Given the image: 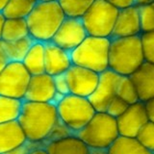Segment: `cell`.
I'll use <instances>...</instances> for the list:
<instances>
[{
    "mask_svg": "<svg viewBox=\"0 0 154 154\" xmlns=\"http://www.w3.org/2000/svg\"><path fill=\"white\" fill-rule=\"evenodd\" d=\"M58 119L57 107L54 103L24 101L17 122L21 125L28 143L45 146Z\"/></svg>",
    "mask_w": 154,
    "mask_h": 154,
    "instance_id": "6da1fadb",
    "label": "cell"
},
{
    "mask_svg": "<svg viewBox=\"0 0 154 154\" xmlns=\"http://www.w3.org/2000/svg\"><path fill=\"white\" fill-rule=\"evenodd\" d=\"M66 17L59 2L38 1L26 17L29 35L35 42H50Z\"/></svg>",
    "mask_w": 154,
    "mask_h": 154,
    "instance_id": "7a4b0ae2",
    "label": "cell"
},
{
    "mask_svg": "<svg viewBox=\"0 0 154 154\" xmlns=\"http://www.w3.org/2000/svg\"><path fill=\"white\" fill-rule=\"evenodd\" d=\"M144 62L141 36L111 38L109 69L120 76H131Z\"/></svg>",
    "mask_w": 154,
    "mask_h": 154,
    "instance_id": "3957f363",
    "label": "cell"
},
{
    "mask_svg": "<svg viewBox=\"0 0 154 154\" xmlns=\"http://www.w3.org/2000/svg\"><path fill=\"white\" fill-rule=\"evenodd\" d=\"M111 38L88 36L79 46L70 52L72 65L97 73L109 69Z\"/></svg>",
    "mask_w": 154,
    "mask_h": 154,
    "instance_id": "277c9868",
    "label": "cell"
},
{
    "mask_svg": "<svg viewBox=\"0 0 154 154\" xmlns=\"http://www.w3.org/2000/svg\"><path fill=\"white\" fill-rule=\"evenodd\" d=\"M75 135L89 148L106 150L119 137L117 119L106 112H96L89 123Z\"/></svg>",
    "mask_w": 154,
    "mask_h": 154,
    "instance_id": "5b68a950",
    "label": "cell"
},
{
    "mask_svg": "<svg viewBox=\"0 0 154 154\" xmlns=\"http://www.w3.org/2000/svg\"><path fill=\"white\" fill-rule=\"evenodd\" d=\"M59 119L76 134L93 119L96 111L89 98L67 94L56 104Z\"/></svg>",
    "mask_w": 154,
    "mask_h": 154,
    "instance_id": "8992f818",
    "label": "cell"
},
{
    "mask_svg": "<svg viewBox=\"0 0 154 154\" xmlns=\"http://www.w3.org/2000/svg\"><path fill=\"white\" fill-rule=\"evenodd\" d=\"M119 9L104 0H95L81 17L88 36L109 38L113 35Z\"/></svg>",
    "mask_w": 154,
    "mask_h": 154,
    "instance_id": "52a82bcc",
    "label": "cell"
},
{
    "mask_svg": "<svg viewBox=\"0 0 154 154\" xmlns=\"http://www.w3.org/2000/svg\"><path fill=\"white\" fill-rule=\"evenodd\" d=\"M31 74L20 62H10L0 73V95L24 99Z\"/></svg>",
    "mask_w": 154,
    "mask_h": 154,
    "instance_id": "ba28073f",
    "label": "cell"
},
{
    "mask_svg": "<svg viewBox=\"0 0 154 154\" xmlns=\"http://www.w3.org/2000/svg\"><path fill=\"white\" fill-rule=\"evenodd\" d=\"M88 37L80 17H66L61 24L51 42L69 52L74 50Z\"/></svg>",
    "mask_w": 154,
    "mask_h": 154,
    "instance_id": "9c48e42d",
    "label": "cell"
},
{
    "mask_svg": "<svg viewBox=\"0 0 154 154\" xmlns=\"http://www.w3.org/2000/svg\"><path fill=\"white\" fill-rule=\"evenodd\" d=\"M70 94L89 98L97 87L99 73L85 67L72 65L66 73Z\"/></svg>",
    "mask_w": 154,
    "mask_h": 154,
    "instance_id": "30bf717a",
    "label": "cell"
},
{
    "mask_svg": "<svg viewBox=\"0 0 154 154\" xmlns=\"http://www.w3.org/2000/svg\"><path fill=\"white\" fill-rule=\"evenodd\" d=\"M120 75L113 70L107 69L99 74L97 87L89 100L96 112H106L108 105L116 96Z\"/></svg>",
    "mask_w": 154,
    "mask_h": 154,
    "instance_id": "8fae6325",
    "label": "cell"
},
{
    "mask_svg": "<svg viewBox=\"0 0 154 154\" xmlns=\"http://www.w3.org/2000/svg\"><path fill=\"white\" fill-rule=\"evenodd\" d=\"M148 122L146 106L139 101L128 106L126 111L117 119L119 136L136 138L140 130Z\"/></svg>",
    "mask_w": 154,
    "mask_h": 154,
    "instance_id": "7c38bea8",
    "label": "cell"
},
{
    "mask_svg": "<svg viewBox=\"0 0 154 154\" xmlns=\"http://www.w3.org/2000/svg\"><path fill=\"white\" fill-rule=\"evenodd\" d=\"M56 95L54 77L42 73L31 76L23 101L40 103H52Z\"/></svg>",
    "mask_w": 154,
    "mask_h": 154,
    "instance_id": "4fadbf2b",
    "label": "cell"
},
{
    "mask_svg": "<svg viewBox=\"0 0 154 154\" xmlns=\"http://www.w3.org/2000/svg\"><path fill=\"white\" fill-rule=\"evenodd\" d=\"M139 7L131 6L119 10L112 38H129L142 35Z\"/></svg>",
    "mask_w": 154,
    "mask_h": 154,
    "instance_id": "5bb4252c",
    "label": "cell"
},
{
    "mask_svg": "<svg viewBox=\"0 0 154 154\" xmlns=\"http://www.w3.org/2000/svg\"><path fill=\"white\" fill-rule=\"evenodd\" d=\"M71 66L70 52L51 42L45 43V73L53 77L65 74Z\"/></svg>",
    "mask_w": 154,
    "mask_h": 154,
    "instance_id": "9a60e30c",
    "label": "cell"
},
{
    "mask_svg": "<svg viewBox=\"0 0 154 154\" xmlns=\"http://www.w3.org/2000/svg\"><path fill=\"white\" fill-rule=\"evenodd\" d=\"M27 143L25 133L17 120L0 124V154L17 150Z\"/></svg>",
    "mask_w": 154,
    "mask_h": 154,
    "instance_id": "2e32d148",
    "label": "cell"
},
{
    "mask_svg": "<svg viewBox=\"0 0 154 154\" xmlns=\"http://www.w3.org/2000/svg\"><path fill=\"white\" fill-rule=\"evenodd\" d=\"M130 77L136 86L141 102L154 98V64L144 62Z\"/></svg>",
    "mask_w": 154,
    "mask_h": 154,
    "instance_id": "e0dca14e",
    "label": "cell"
},
{
    "mask_svg": "<svg viewBox=\"0 0 154 154\" xmlns=\"http://www.w3.org/2000/svg\"><path fill=\"white\" fill-rule=\"evenodd\" d=\"M45 148L48 154H89L90 151V148L76 135L46 143Z\"/></svg>",
    "mask_w": 154,
    "mask_h": 154,
    "instance_id": "ac0fdd59",
    "label": "cell"
},
{
    "mask_svg": "<svg viewBox=\"0 0 154 154\" xmlns=\"http://www.w3.org/2000/svg\"><path fill=\"white\" fill-rule=\"evenodd\" d=\"M22 64L31 76L45 73V43L34 42Z\"/></svg>",
    "mask_w": 154,
    "mask_h": 154,
    "instance_id": "d6986e66",
    "label": "cell"
},
{
    "mask_svg": "<svg viewBox=\"0 0 154 154\" xmlns=\"http://www.w3.org/2000/svg\"><path fill=\"white\" fill-rule=\"evenodd\" d=\"M108 154H152L136 138L119 136L108 149Z\"/></svg>",
    "mask_w": 154,
    "mask_h": 154,
    "instance_id": "ffe728a7",
    "label": "cell"
},
{
    "mask_svg": "<svg viewBox=\"0 0 154 154\" xmlns=\"http://www.w3.org/2000/svg\"><path fill=\"white\" fill-rule=\"evenodd\" d=\"M28 36L30 35L25 18H5L2 29V42H14Z\"/></svg>",
    "mask_w": 154,
    "mask_h": 154,
    "instance_id": "44dd1931",
    "label": "cell"
},
{
    "mask_svg": "<svg viewBox=\"0 0 154 154\" xmlns=\"http://www.w3.org/2000/svg\"><path fill=\"white\" fill-rule=\"evenodd\" d=\"M24 101L0 95V124L16 122L21 114Z\"/></svg>",
    "mask_w": 154,
    "mask_h": 154,
    "instance_id": "7402d4cb",
    "label": "cell"
},
{
    "mask_svg": "<svg viewBox=\"0 0 154 154\" xmlns=\"http://www.w3.org/2000/svg\"><path fill=\"white\" fill-rule=\"evenodd\" d=\"M34 42L35 41L30 36H28L14 42H3V45L10 62L22 63Z\"/></svg>",
    "mask_w": 154,
    "mask_h": 154,
    "instance_id": "603a6c76",
    "label": "cell"
},
{
    "mask_svg": "<svg viewBox=\"0 0 154 154\" xmlns=\"http://www.w3.org/2000/svg\"><path fill=\"white\" fill-rule=\"evenodd\" d=\"M36 3L30 0H10L3 10L2 14L6 19L25 18L32 12Z\"/></svg>",
    "mask_w": 154,
    "mask_h": 154,
    "instance_id": "cb8c5ba5",
    "label": "cell"
},
{
    "mask_svg": "<svg viewBox=\"0 0 154 154\" xmlns=\"http://www.w3.org/2000/svg\"><path fill=\"white\" fill-rule=\"evenodd\" d=\"M117 96L128 105L137 103L140 101L136 86L130 76L120 77L117 89Z\"/></svg>",
    "mask_w": 154,
    "mask_h": 154,
    "instance_id": "d4e9b609",
    "label": "cell"
},
{
    "mask_svg": "<svg viewBox=\"0 0 154 154\" xmlns=\"http://www.w3.org/2000/svg\"><path fill=\"white\" fill-rule=\"evenodd\" d=\"M95 0H59L65 14L69 17H82Z\"/></svg>",
    "mask_w": 154,
    "mask_h": 154,
    "instance_id": "484cf974",
    "label": "cell"
},
{
    "mask_svg": "<svg viewBox=\"0 0 154 154\" xmlns=\"http://www.w3.org/2000/svg\"><path fill=\"white\" fill-rule=\"evenodd\" d=\"M143 33L154 31V2L139 7Z\"/></svg>",
    "mask_w": 154,
    "mask_h": 154,
    "instance_id": "4316f807",
    "label": "cell"
},
{
    "mask_svg": "<svg viewBox=\"0 0 154 154\" xmlns=\"http://www.w3.org/2000/svg\"><path fill=\"white\" fill-rule=\"evenodd\" d=\"M136 139L148 150H154V122L148 120L140 130Z\"/></svg>",
    "mask_w": 154,
    "mask_h": 154,
    "instance_id": "83f0119b",
    "label": "cell"
},
{
    "mask_svg": "<svg viewBox=\"0 0 154 154\" xmlns=\"http://www.w3.org/2000/svg\"><path fill=\"white\" fill-rule=\"evenodd\" d=\"M141 42L144 61L154 64V31L142 33Z\"/></svg>",
    "mask_w": 154,
    "mask_h": 154,
    "instance_id": "f1b7e54d",
    "label": "cell"
},
{
    "mask_svg": "<svg viewBox=\"0 0 154 154\" xmlns=\"http://www.w3.org/2000/svg\"><path fill=\"white\" fill-rule=\"evenodd\" d=\"M72 135H75V134L72 132L64 122H62L60 119H58L57 123L54 125V127L52 128L51 132L49 134V136H48L45 143L66 139V138L69 137V136H72Z\"/></svg>",
    "mask_w": 154,
    "mask_h": 154,
    "instance_id": "f546056e",
    "label": "cell"
},
{
    "mask_svg": "<svg viewBox=\"0 0 154 154\" xmlns=\"http://www.w3.org/2000/svg\"><path fill=\"white\" fill-rule=\"evenodd\" d=\"M128 106L129 105L126 102H124L122 99H120L118 96H116L108 105L107 109H106V113L117 119L126 111Z\"/></svg>",
    "mask_w": 154,
    "mask_h": 154,
    "instance_id": "4dcf8cb0",
    "label": "cell"
},
{
    "mask_svg": "<svg viewBox=\"0 0 154 154\" xmlns=\"http://www.w3.org/2000/svg\"><path fill=\"white\" fill-rule=\"evenodd\" d=\"M54 85L56 89V93L63 96L70 94L69 88L65 74H60L54 77Z\"/></svg>",
    "mask_w": 154,
    "mask_h": 154,
    "instance_id": "1f68e13d",
    "label": "cell"
},
{
    "mask_svg": "<svg viewBox=\"0 0 154 154\" xmlns=\"http://www.w3.org/2000/svg\"><path fill=\"white\" fill-rule=\"evenodd\" d=\"M104 1L113 5L119 10L134 6V0H104Z\"/></svg>",
    "mask_w": 154,
    "mask_h": 154,
    "instance_id": "d6a6232c",
    "label": "cell"
},
{
    "mask_svg": "<svg viewBox=\"0 0 154 154\" xmlns=\"http://www.w3.org/2000/svg\"><path fill=\"white\" fill-rule=\"evenodd\" d=\"M9 63H10V60L8 58L6 51H5L3 42L1 41L0 42V73H1L2 70L7 66Z\"/></svg>",
    "mask_w": 154,
    "mask_h": 154,
    "instance_id": "836d02e7",
    "label": "cell"
},
{
    "mask_svg": "<svg viewBox=\"0 0 154 154\" xmlns=\"http://www.w3.org/2000/svg\"><path fill=\"white\" fill-rule=\"evenodd\" d=\"M144 106H146V109L148 120L154 122V98L144 102Z\"/></svg>",
    "mask_w": 154,
    "mask_h": 154,
    "instance_id": "e575fe53",
    "label": "cell"
},
{
    "mask_svg": "<svg viewBox=\"0 0 154 154\" xmlns=\"http://www.w3.org/2000/svg\"><path fill=\"white\" fill-rule=\"evenodd\" d=\"M38 144H34L31 143H27L25 146H23L20 148H17V150H14L12 152H8V153H3V154H28V152L31 150V149Z\"/></svg>",
    "mask_w": 154,
    "mask_h": 154,
    "instance_id": "d590c367",
    "label": "cell"
},
{
    "mask_svg": "<svg viewBox=\"0 0 154 154\" xmlns=\"http://www.w3.org/2000/svg\"><path fill=\"white\" fill-rule=\"evenodd\" d=\"M28 154H48L47 151L45 150V146H35L30 151L28 152Z\"/></svg>",
    "mask_w": 154,
    "mask_h": 154,
    "instance_id": "8d00e7d4",
    "label": "cell"
},
{
    "mask_svg": "<svg viewBox=\"0 0 154 154\" xmlns=\"http://www.w3.org/2000/svg\"><path fill=\"white\" fill-rule=\"evenodd\" d=\"M154 2V0H134V5L137 7H142V6H146Z\"/></svg>",
    "mask_w": 154,
    "mask_h": 154,
    "instance_id": "74e56055",
    "label": "cell"
},
{
    "mask_svg": "<svg viewBox=\"0 0 154 154\" xmlns=\"http://www.w3.org/2000/svg\"><path fill=\"white\" fill-rule=\"evenodd\" d=\"M89 154H108V150L98 148H90Z\"/></svg>",
    "mask_w": 154,
    "mask_h": 154,
    "instance_id": "f35d334b",
    "label": "cell"
},
{
    "mask_svg": "<svg viewBox=\"0 0 154 154\" xmlns=\"http://www.w3.org/2000/svg\"><path fill=\"white\" fill-rule=\"evenodd\" d=\"M4 22H5V17L2 14V13H0V42L2 41V29H3Z\"/></svg>",
    "mask_w": 154,
    "mask_h": 154,
    "instance_id": "ab89813d",
    "label": "cell"
},
{
    "mask_svg": "<svg viewBox=\"0 0 154 154\" xmlns=\"http://www.w3.org/2000/svg\"><path fill=\"white\" fill-rule=\"evenodd\" d=\"M9 2H10V0H0V13L3 12V10L7 6V4Z\"/></svg>",
    "mask_w": 154,
    "mask_h": 154,
    "instance_id": "60d3db41",
    "label": "cell"
},
{
    "mask_svg": "<svg viewBox=\"0 0 154 154\" xmlns=\"http://www.w3.org/2000/svg\"><path fill=\"white\" fill-rule=\"evenodd\" d=\"M38 1H42V2H55V1H59V0H38Z\"/></svg>",
    "mask_w": 154,
    "mask_h": 154,
    "instance_id": "b9f144b4",
    "label": "cell"
},
{
    "mask_svg": "<svg viewBox=\"0 0 154 154\" xmlns=\"http://www.w3.org/2000/svg\"><path fill=\"white\" fill-rule=\"evenodd\" d=\"M30 1H32V2H34V3H37V2H38V0H30Z\"/></svg>",
    "mask_w": 154,
    "mask_h": 154,
    "instance_id": "7bdbcfd3",
    "label": "cell"
},
{
    "mask_svg": "<svg viewBox=\"0 0 154 154\" xmlns=\"http://www.w3.org/2000/svg\"><path fill=\"white\" fill-rule=\"evenodd\" d=\"M151 152H152V154H154V150H153V151H151Z\"/></svg>",
    "mask_w": 154,
    "mask_h": 154,
    "instance_id": "ee69618b",
    "label": "cell"
}]
</instances>
